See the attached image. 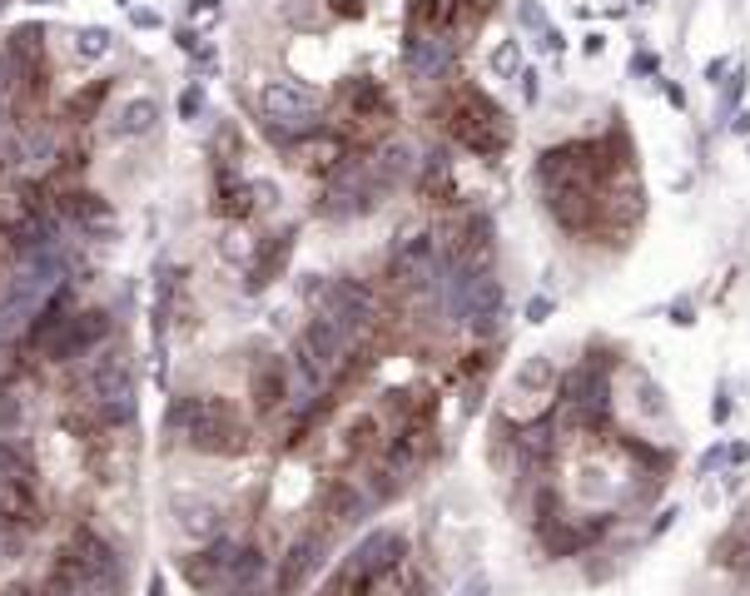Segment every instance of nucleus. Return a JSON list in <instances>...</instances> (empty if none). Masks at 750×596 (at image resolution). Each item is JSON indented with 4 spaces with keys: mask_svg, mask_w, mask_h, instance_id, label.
Wrapping results in <instances>:
<instances>
[{
    "mask_svg": "<svg viewBox=\"0 0 750 596\" xmlns=\"http://www.w3.org/2000/svg\"><path fill=\"white\" fill-rule=\"evenodd\" d=\"M75 596H80V592H75ZM85 596H90V592H85Z\"/></svg>",
    "mask_w": 750,
    "mask_h": 596,
    "instance_id": "obj_17",
    "label": "nucleus"
},
{
    "mask_svg": "<svg viewBox=\"0 0 750 596\" xmlns=\"http://www.w3.org/2000/svg\"><path fill=\"white\" fill-rule=\"evenodd\" d=\"M30 517H35L30 482H10V477H0V527H25Z\"/></svg>",
    "mask_w": 750,
    "mask_h": 596,
    "instance_id": "obj_12",
    "label": "nucleus"
},
{
    "mask_svg": "<svg viewBox=\"0 0 750 596\" xmlns=\"http://www.w3.org/2000/svg\"><path fill=\"white\" fill-rule=\"evenodd\" d=\"M30 452H20L15 443H5L0 438V477H10V482H30Z\"/></svg>",
    "mask_w": 750,
    "mask_h": 596,
    "instance_id": "obj_13",
    "label": "nucleus"
},
{
    "mask_svg": "<svg viewBox=\"0 0 750 596\" xmlns=\"http://www.w3.org/2000/svg\"><path fill=\"white\" fill-rule=\"evenodd\" d=\"M284 388H289V373H284L279 358H264V363L254 368V378H249V393H254V408H259V413H274V408L284 403Z\"/></svg>",
    "mask_w": 750,
    "mask_h": 596,
    "instance_id": "obj_11",
    "label": "nucleus"
},
{
    "mask_svg": "<svg viewBox=\"0 0 750 596\" xmlns=\"http://www.w3.org/2000/svg\"><path fill=\"white\" fill-rule=\"evenodd\" d=\"M323 567V537L318 532H303L299 542L289 547V557H284V567H279V592H294L308 582V572H318Z\"/></svg>",
    "mask_w": 750,
    "mask_h": 596,
    "instance_id": "obj_9",
    "label": "nucleus"
},
{
    "mask_svg": "<svg viewBox=\"0 0 750 596\" xmlns=\"http://www.w3.org/2000/svg\"><path fill=\"white\" fill-rule=\"evenodd\" d=\"M403 552H408V542H403V532H368L363 542H358V552H353V572L363 577V582H378V577H388L398 562H403Z\"/></svg>",
    "mask_w": 750,
    "mask_h": 596,
    "instance_id": "obj_6",
    "label": "nucleus"
},
{
    "mask_svg": "<svg viewBox=\"0 0 750 596\" xmlns=\"http://www.w3.org/2000/svg\"><path fill=\"white\" fill-rule=\"evenodd\" d=\"M70 557H75V567H80V577H85V587H90V592H110V587L125 577V567H120L115 547H110V542H100L95 532H80Z\"/></svg>",
    "mask_w": 750,
    "mask_h": 596,
    "instance_id": "obj_5",
    "label": "nucleus"
},
{
    "mask_svg": "<svg viewBox=\"0 0 750 596\" xmlns=\"http://www.w3.org/2000/svg\"><path fill=\"white\" fill-rule=\"evenodd\" d=\"M318 110H323L318 90H308L299 80H264V85H259V115H264V125H269L274 140L313 135Z\"/></svg>",
    "mask_w": 750,
    "mask_h": 596,
    "instance_id": "obj_2",
    "label": "nucleus"
},
{
    "mask_svg": "<svg viewBox=\"0 0 750 596\" xmlns=\"http://www.w3.org/2000/svg\"><path fill=\"white\" fill-rule=\"evenodd\" d=\"M174 428H184V438L204 452H239L244 428L234 418V408L224 398H189L174 408Z\"/></svg>",
    "mask_w": 750,
    "mask_h": 596,
    "instance_id": "obj_3",
    "label": "nucleus"
},
{
    "mask_svg": "<svg viewBox=\"0 0 750 596\" xmlns=\"http://www.w3.org/2000/svg\"><path fill=\"white\" fill-rule=\"evenodd\" d=\"M169 517H174V527H179L184 537H194V542H209V537L219 532V522H224L219 502H214V497H199V492H174V497H169Z\"/></svg>",
    "mask_w": 750,
    "mask_h": 596,
    "instance_id": "obj_7",
    "label": "nucleus"
},
{
    "mask_svg": "<svg viewBox=\"0 0 750 596\" xmlns=\"http://www.w3.org/2000/svg\"><path fill=\"white\" fill-rule=\"evenodd\" d=\"M443 125H448L452 140H462V145L477 149V154H497V149H507V140H512L507 115H502L487 95H477L472 85L452 90L448 100H443Z\"/></svg>",
    "mask_w": 750,
    "mask_h": 596,
    "instance_id": "obj_1",
    "label": "nucleus"
},
{
    "mask_svg": "<svg viewBox=\"0 0 750 596\" xmlns=\"http://www.w3.org/2000/svg\"><path fill=\"white\" fill-rule=\"evenodd\" d=\"M0 423H15V403L10 398H0Z\"/></svg>",
    "mask_w": 750,
    "mask_h": 596,
    "instance_id": "obj_15",
    "label": "nucleus"
},
{
    "mask_svg": "<svg viewBox=\"0 0 750 596\" xmlns=\"http://www.w3.org/2000/svg\"><path fill=\"white\" fill-rule=\"evenodd\" d=\"M552 393H557V358H547V353L522 358L517 373H512V398H527V403L537 408V403H547Z\"/></svg>",
    "mask_w": 750,
    "mask_h": 596,
    "instance_id": "obj_8",
    "label": "nucleus"
},
{
    "mask_svg": "<svg viewBox=\"0 0 750 596\" xmlns=\"http://www.w3.org/2000/svg\"><path fill=\"white\" fill-rule=\"evenodd\" d=\"M154 125H159V100L154 95H130L110 130H115V140H140V135H150Z\"/></svg>",
    "mask_w": 750,
    "mask_h": 596,
    "instance_id": "obj_10",
    "label": "nucleus"
},
{
    "mask_svg": "<svg viewBox=\"0 0 750 596\" xmlns=\"http://www.w3.org/2000/svg\"><path fill=\"white\" fill-rule=\"evenodd\" d=\"M90 388H95V398L110 418H125L135 408V383H130V368H125L120 353H100L90 363Z\"/></svg>",
    "mask_w": 750,
    "mask_h": 596,
    "instance_id": "obj_4",
    "label": "nucleus"
},
{
    "mask_svg": "<svg viewBox=\"0 0 750 596\" xmlns=\"http://www.w3.org/2000/svg\"><path fill=\"white\" fill-rule=\"evenodd\" d=\"M487 592V582H482V577H477V582H467V587H462V596H482Z\"/></svg>",
    "mask_w": 750,
    "mask_h": 596,
    "instance_id": "obj_16",
    "label": "nucleus"
},
{
    "mask_svg": "<svg viewBox=\"0 0 750 596\" xmlns=\"http://www.w3.org/2000/svg\"><path fill=\"white\" fill-rule=\"evenodd\" d=\"M105 50H110V35H105V30H85V35H75V55L95 60V55H105Z\"/></svg>",
    "mask_w": 750,
    "mask_h": 596,
    "instance_id": "obj_14",
    "label": "nucleus"
}]
</instances>
